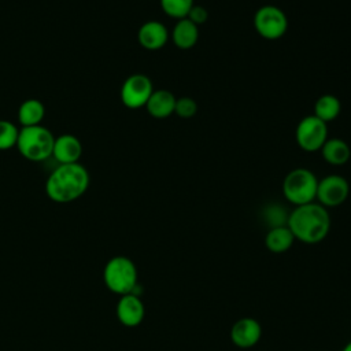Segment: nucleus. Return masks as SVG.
<instances>
[{
	"label": "nucleus",
	"mask_w": 351,
	"mask_h": 351,
	"mask_svg": "<svg viewBox=\"0 0 351 351\" xmlns=\"http://www.w3.org/2000/svg\"><path fill=\"white\" fill-rule=\"evenodd\" d=\"M287 226L295 240L303 244H318L324 241L330 230V215L328 208L317 202L296 206L288 215Z\"/></svg>",
	"instance_id": "f257e3e1"
},
{
	"label": "nucleus",
	"mask_w": 351,
	"mask_h": 351,
	"mask_svg": "<svg viewBox=\"0 0 351 351\" xmlns=\"http://www.w3.org/2000/svg\"><path fill=\"white\" fill-rule=\"evenodd\" d=\"M88 169L77 163L59 165L51 171L45 182L47 196L55 203H70L80 199L89 188Z\"/></svg>",
	"instance_id": "f03ea898"
},
{
	"label": "nucleus",
	"mask_w": 351,
	"mask_h": 351,
	"mask_svg": "<svg viewBox=\"0 0 351 351\" xmlns=\"http://www.w3.org/2000/svg\"><path fill=\"white\" fill-rule=\"evenodd\" d=\"M103 281L107 289L119 296L134 293L138 288V271L130 258L117 255L107 261L103 269Z\"/></svg>",
	"instance_id": "7ed1b4c3"
},
{
	"label": "nucleus",
	"mask_w": 351,
	"mask_h": 351,
	"mask_svg": "<svg viewBox=\"0 0 351 351\" xmlns=\"http://www.w3.org/2000/svg\"><path fill=\"white\" fill-rule=\"evenodd\" d=\"M55 137L43 125L19 129L16 148L19 154L30 162H43L52 156Z\"/></svg>",
	"instance_id": "20e7f679"
},
{
	"label": "nucleus",
	"mask_w": 351,
	"mask_h": 351,
	"mask_svg": "<svg viewBox=\"0 0 351 351\" xmlns=\"http://www.w3.org/2000/svg\"><path fill=\"white\" fill-rule=\"evenodd\" d=\"M317 185L318 178L311 170L298 167L285 176L282 181V195L295 207L315 202Z\"/></svg>",
	"instance_id": "39448f33"
},
{
	"label": "nucleus",
	"mask_w": 351,
	"mask_h": 351,
	"mask_svg": "<svg viewBox=\"0 0 351 351\" xmlns=\"http://www.w3.org/2000/svg\"><path fill=\"white\" fill-rule=\"evenodd\" d=\"M254 27L261 37L266 40H278L288 29V18L281 8L266 4L256 10L254 15Z\"/></svg>",
	"instance_id": "423d86ee"
},
{
	"label": "nucleus",
	"mask_w": 351,
	"mask_h": 351,
	"mask_svg": "<svg viewBox=\"0 0 351 351\" xmlns=\"http://www.w3.org/2000/svg\"><path fill=\"white\" fill-rule=\"evenodd\" d=\"M295 138L303 151H319L324 143L328 140V126L315 115H307L298 123Z\"/></svg>",
	"instance_id": "0eeeda50"
},
{
	"label": "nucleus",
	"mask_w": 351,
	"mask_h": 351,
	"mask_svg": "<svg viewBox=\"0 0 351 351\" xmlns=\"http://www.w3.org/2000/svg\"><path fill=\"white\" fill-rule=\"evenodd\" d=\"M154 86L151 80L145 74H132L129 75L121 86V100L125 107L130 110H137L145 107Z\"/></svg>",
	"instance_id": "6e6552de"
},
{
	"label": "nucleus",
	"mask_w": 351,
	"mask_h": 351,
	"mask_svg": "<svg viewBox=\"0 0 351 351\" xmlns=\"http://www.w3.org/2000/svg\"><path fill=\"white\" fill-rule=\"evenodd\" d=\"M350 195L348 181L339 174H330L318 180L315 200L325 208L343 204Z\"/></svg>",
	"instance_id": "1a4fd4ad"
},
{
	"label": "nucleus",
	"mask_w": 351,
	"mask_h": 351,
	"mask_svg": "<svg viewBox=\"0 0 351 351\" xmlns=\"http://www.w3.org/2000/svg\"><path fill=\"white\" fill-rule=\"evenodd\" d=\"M118 321L128 328L138 326L145 317V307L141 298L136 293H126L119 296L115 307Z\"/></svg>",
	"instance_id": "9d476101"
},
{
	"label": "nucleus",
	"mask_w": 351,
	"mask_h": 351,
	"mask_svg": "<svg viewBox=\"0 0 351 351\" xmlns=\"http://www.w3.org/2000/svg\"><path fill=\"white\" fill-rule=\"evenodd\" d=\"M262 337V326L252 317L237 319L230 328V341L239 348H251Z\"/></svg>",
	"instance_id": "9b49d317"
},
{
	"label": "nucleus",
	"mask_w": 351,
	"mask_h": 351,
	"mask_svg": "<svg viewBox=\"0 0 351 351\" xmlns=\"http://www.w3.org/2000/svg\"><path fill=\"white\" fill-rule=\"evenodd\" d=\"M169 40V32L166 26L159 21H148L138 27L137 41L148 51H158L166 45Z\"/></svg>",
	"instance_id": "f8f14e48"
},
{
	"label": "nucleus",
	"mask_w": 351,
	"mask_h": 351,
	"mask_svg": "<svg viewBox=\"0 0 351 351\" xmlns=\"http://www.w3.org/2000/svg\"><path fill=\"white\" fill-rule=\"evenodd\" d=\"M82 155V144L74 134H60L55 138L52 156L59 165L77 163Z\"/></svg>",
	"instance_id": "ddd939ff"
},
{
	"label": "nucleus",
	"mask_w": 351,
	"mask_h": 351,
	"mask_svg": "<svg viewBox=\"0 0 351 351\" xmlns=\"http://www.w3.org/2000/svg\"><path fill=\"white\" fill-rule=\"evenodd\" d=\"M176 96L167 90V89H154V92L151 93L145 108L148 111V114L152 118L156 119H165L167 117H170L171 114H174V108H176Z\"/></svg>",
	"instance_id": "4468645a"
},
{
	"label": "nucleus",
	"mask_w": 351,
	"mask_h": 351,
	"mask_svg": "<svg viewBox=\"0 0 351 351\" xmlns=\"http://www.w3.org/2000/svg\"><path fill=\"white\" fill-rule=\"evenodd\" d=\"M171 40L180 49L192 48L199 40V26L188 18L178 19L171 32Z\"/></svg>",
	"instance_id": "2eb2a0df"
},
{
	"label": "nucleus",
	"mask_w": 351,
	"mask_h": 351,
	"mask_svg": "<svg viewBox=\"0 0 351 351\" xmlns=\"http://www.w3.org/2000/svg\"><path fill=\"white\" fill-rule=\"evenodd\" d=\"M295 237L287 225L269 228L265 236V247L273 254L287 252L295 243Z\"/></svg>",
	"instance_id": "dca6fc26"
},
{
	"label": "nucleus",
	"mask_w": 351,
	"mask_h": 351,
	"mask_svg": "<svg viewBox=\"0 0 351 351\" xmlns=\"http://www.w3.org/2000/svg\"><path fill=\"white\" fill-rule=\"evenodd\" d=\"M319 151H321L325 162H328L329 165H333V166H341V165L347 163L351 156L350 145L344 140L337 138V137L328 138Z\"/></svg>",
	"instance_id": "f3484780"
},
{
	"label": "nucleus",
	"mask_w": 351,
	"mask_h": 351,
	"mask_svg": "<svg viewBox=\"0 0 351 351\" xmlns=\"http://www.w3.org/2000/svg\"><path fill=\"white\" fill-rule=\"evenodd\" d=\"M45 117V106L38 99H27L21 103L18 108V121L22 128L41 125Z\"/></svg>",
	"instance_id": "a211bd4d"
},
{
	"label": "nucleus",
	"mask_w": 351,
	"mask_h": 351,
	"mask_svg": "<svg viewBox=\"0 0 351 351\" xmlns=\"http://www.w3.org/2000/svg\"><path fill=\"white\" fill-rule=\"evenodd\" d=\"M340 110H341L340 100L330 93L319 96L314 104V115L321 121H324L325 123L336 119L340 114Z\"/></svg>",
	"instance_id": "6ab92c4d"
},
{
	"label": "nucleus",
	"mask_w": 351,
	"mask_h": 351,
	"mask_svg": "<svg viewBox=\"0 0 351 351\" xmlns=\"http://www.w3.org/2000/svg\"><path fill=\"white\" fill-rule=\"evenodd\" d=\"M163 12L174 19L186 18L191 8L193 7V0H159Z\"/></svg>",
	"instance_id": "aec40b11"
},
{
	"label": "nucleus",
	"mask_w": 351,
	"mask_h": 351,
	"mask_svg": "<svg viewBox=\"0 0 351 351\" xmlns=\"http://www.w3.org/2000/svg\"><path fill=\"white\" fill-rule=\"evenodd\" d=\"M18 136L19 129L15 123L7 119H0V151H7L16 147Z\"/></svg>",
	"instance_id": "412c9836"
},
{
	"label": "nucleus",
	"mask_w": 351,
	"mask_h": 351,
	"mask_svg": "<svg viewBox=\"0 0 351 351\" xmlns=\"http://www.w3.org/2000/svg\"><path fill=\"white\" fill-rule=\"evenodd\" d=\"M288 215L289 213H287V210L278 204H269L263 210V219L270 228L287 225Z\"/></svg>",
	"instance_id": "4be33fe9"
},
{
	"label": "nucleus",
	"mask_w": 351,
	"mask_h": 351,
	"mask_svg": "<svg viewBox=\"0 0 351 351\" xmlns=\"http://www.w3.org/2000/svg\"><path fill=\"white\" fill-rule=\"evenodd\" d=\"M174 112H176L180 118H184V119L192 118V117H195L196 112H197V103H196L192 97H188V96L180 97V99L176 100Z\"/></svg>",
	"instance_id": "5701e85b"
},
{
	"label": "nucleus",
	"mask_w": 351,
	"mask_h": 351,
	"mask_svg": "<svg viewBox=\"0 0 351 351\" xmlns=\"http://www.w3.org/2000/svg\"><path fill=\"white\" fill-rule=\"evenodd\" d=\"M189 21H192L195 25H202L204 23L207 19H208V12L207 10L203 7V5H196L193 4V7L191 8L188 16H186Z\"/></svg>",
	"instance_id": "b1692460"
},
{
	"label": "nucleus",
	"mask_w": 351,
	"mask_h": 351,
	"mask_svg": "<svg viewBox=\"0 0 351 351\" xmlns=\"http://www.w3.org/2000/svg\"><path fill=\"white\" fill-rule=\"evenodd\" d=\"M341 351H351V340L341 348Z\"/></svg>",
	"instance_id": "393cba45"
}]
</instances>
